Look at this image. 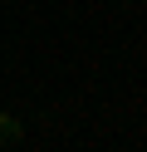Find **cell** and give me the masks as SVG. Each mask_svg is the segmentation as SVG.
I'll return each mask as SVG.
<instances>
[{
  "label": "cell",
  "instance_id": "6da1fadb",
  "mask_svg": "<svg viewBox=\"0 0 147 152\" xmlns=\"http://www.w3.org/2000/svg\"><path fill=\"white\" fill-rule=\"evenodd\" d=\"M15 137H20V123L10 113H0V142H15Z\"/></svg>",
  "mask_w": 147,
  "mask_h": 152
}]
</instances>
